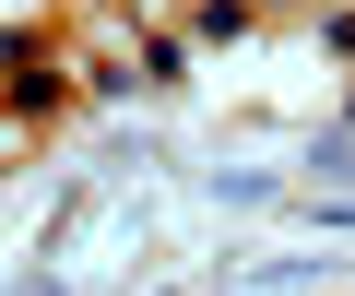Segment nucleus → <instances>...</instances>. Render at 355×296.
<instances>
[{
	"label": "nucleus",
	"instance_id": "1",
	"mask_svg": "<svg viewBox=\"0 0 355 296\" xmlns=\"http://www.w3.org/2000/svg\"><path fill=\"white\" fill-rule=\"evenodd\" d=\"M60 95H71V83H60V71H48V60H36V48H24V71H12V119H48V107H60Z\"/></svg>",
	"mask_w": 355,
	"mask_h": 296
},
{
	"label": "nucleus",
	"instance_id": "2",
	"mask_svg": "<svg viewBox=\"0 0 355 296\" xmlns=\"http://www.w3.org/2000/svg\"><path fill=\"white\" fill-rule=\"evenodd\" d=\"M249 36V0H202V48H237Z\"/></svg>",
	"mask_w": 355,
	"mask_h": 296
}]
</instances>
